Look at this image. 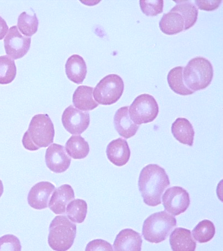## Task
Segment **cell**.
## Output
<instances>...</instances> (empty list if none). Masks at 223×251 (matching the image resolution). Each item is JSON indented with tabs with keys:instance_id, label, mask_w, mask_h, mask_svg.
Listing matches in <instances>:
<instances>
[{
	"instance_id": "6da1fadb",
	"label": "cell",
	"mask_w": 223,
	"mask_h": 251,
	"mask_svg": "<svg viewBox=\"0 0 223 251\" xmlns=\"http://www.w3.org/2000/svg\"><path fill=\"white\" fill-rule=\"evenodd\" d=\"M170 185L169 176L165 169L157 164H149L140 172L138 186L144 203L156 207L162 203L161 197Z\"/></svg>"
},
{
	"instance_id": "7a4b0ae2",
	"label": "cell",
	"mask_w": 223,
	"mask_h": 251,
	"mask_svg": "<svg viewBox=\"0 0 223 251\" xmlns=\"http://www.w3.org/2000/svg\"><path fill=\"white\" fill-rule=\"evenodd\" d=\"M54 126L47 114H39L34 116L22 139L24 148L31 151L40 148H47L53 143Z\"/></svg>"
},
{
	"instance_id": "3957f363",
	"label": "cell",
	"mask_w": 223,
	"mask_h": 251,
	"mask_svg": "<svg viewBox=\"0 0 223 251\" xmlns=\"http://www.w3.org/2000/svg\"><path fill=\"white\" fill-rule=\"evenodd\" d=\"M183 70L185 85L195 92L205 89L212 81L213 67L211 62L205 58L197 57L191 59Z\"/></svg>"
},
{
	"instance_id": "277c9868",
	"label": "cell",
	"mask_w": 223,
	"mask_h": 251,
	"mask_svg": "<svg viewBox=\"0 0 223 251\" xmlns=\"http://www.w3.org/2000/svg\"><path fill=\"white\" fill-rule=\"evenodd\" d=\"M76 235V226L66 216H58L50 224L48 243L54 251H66L72 248Z\"/></svg>"
},
{
	"instance_id": "5b68a950",
	"label": "cell",
	"mask_w": 223,
	"mask_h": 251,
	"mask_svg": "<svg viewBox=\"0 0 223 251\" xmlns=\"http://www.w3.org/2000/svg\"><path fill=\"white\" fill-rule=\"evenodd\" d=\"M176 226V218L166 211L152 214L144 221L142 233L145 240L158 244L166 240Z\"/></svg>"
},
{
	"instance_id": "8992f818",
	"label": "cell",
	"mask_w": 223,
	"mask_h": 251,
	"mask_svg": "<svg viewBox=\"0 0 223 251\" xmlns=\"http://www.w3.org/2000/svg\"><path fill=\"white\" fill-rule=\"evenodd\" d=\"M124 90V81L117 75L104 76L96 86L94 98L96 101L102 105H111L119 100Z\"/></svg>"
},
{
	"instance_id": "52a82bcc",
	"label": "cell",
	"mask_w": 223,
	"mask_h": 251,
	"mask_svg": "<svg viewBox=\"0 0 223 251\" xmlns=\"http://www.w3.org/2000/svg\"><path fill=\"white\" fill-rule=\"evenodd\" d=\"M158 113L159 106L156 99L147 94L138 96L129 108L131 120L138 126L153 122Z\"/></svg>"
},
{
	"instance_id": "ba28073f",
	"label": "cell",
	"mask_w": 223,
	"mask_h": 251,
	"mask_svg": "<svg viewBox=\"0 0 223 251\" xmlns=\"http://www.w3.org/2000/svg\"><path fill=\"white\" fill-rule=\"evenodd\" d=\"M162 201L166 211L174 216L184 213L190 204L189 194L179 186L168 189L163 195Z\"/></svg>"
},
{
	"instance_id": "9c48e42d",
	"label": "cell",
	"mask_w": 223,
	"mask_h": 251,
	"mask_svg": "<svg viewBox=\"0 0 223 251\" xmlns=\"http://www.w3.org/2000/svg\"><path fill=\"white\" fill-rule=\"evenodd\" d=\"M31 42V38L21 34L17 26L11 27L4 39V47L7 55L13 59L24 57L29 51Z\"/></svg>"
},
{
	"instance_id": "30bf717a",
	"label": "cell",
	"mask_w": 223,
	"mask_h": 251,
	"mask_svg": "<svg viewBox=\"0 0 223 251\" xmlns=\"http://www.w3.org/2000/svg\"><path fill=\"white\" fill-rule=\"evenodd\" d=\"M62 122L66 130L72 135H80L88 128L90 123L89 113L83 112L72 105L63 113Z\"/></svg>"
},
{
	"instance_id": "8fae6325",
	"label": "cell",
	"mask_w": 223,
	"mask_h": 251,
	"mask_svg": "<svg viewBox=\"0 0 223 251\" xmlns=\"http://www.w3.org/2000/svg\"><path fill=\"white\" fill-rule=\"evenodd\" d=\"M45 162L50 171L55 173L65 172L69 168L71 158L61 145L53 144L47 150Z\"/></svg>"
},
{
	"instance_id": "7c38bea8",
	"label": "cell",
	"mask_w": 223,
	"mask_h": 251,
	"mask_svg": "<svg viewBox=\"0 0 223 251\" xmlns=\"http://www.w3.org/2000/svg\"><path fill=\"white\" fill-rule=\"evenodd\" d=\"M55 189V186L48 181L39 182L29 191L28 202L35 209L42 210L48 207L50 198Z\"/></svg>"
},
{
	"instance_id": "4fadbf2b",
	"label": "cell",
	"mask_w": 223,
	"mask_h": 251,
	"mask_svg": "<svg viewBox=\"0 0 223 251\" xmlns=\"http://www.w3.org/2000/svg\"><path fill=\"white\" fill-rule=\"evenodd\" d=\"M108 160L114 165L122 167L129 162L131 151L125 140L118 138L109 144L106 149Z\"/></svg>"
},
{
	"instance_id": "5bb4252c",
	"label": "cell",
	"mask_w": 223,
	"mask_h": 251,
	"mask_svg": "<svg viewBox=\"0 0 223 251\" xmlns=\"http://www.w3.org/2000/svg\"><path fill=\"white\" fill-rule=\"evenodd\" d=\"M143 239L142 236L131 229L120 231L114 242V250L116 251H141Z\"/></svg>"
},
{
	"instance_id": "9a60e30c",
	"label": "cell",
	"mask_w": 223,
	"mask_h": 251,
	"mask_svg": "<svg viewBox=\"0 0 223 251\" xmlns=\"http://www.w3.org/2000/svg\"><path fill=\"white\" fill-rule=\"evenodd\" d=\"M75 198L72 187L68 184L63 185L54 191L49 203V207L56 214L66 213L68 203Z\"/></svg>"
},
{
	"instance_id": "2e32d148",
	"label": "cell",
	"mask_w": 223,
	"mask_h": 251,
	"mask_svg": "<svg viewBox=\"0 0 223 251\" xmlns=\"http://www.w3.org/2000/svg\"><path fill=\"white\" fill-rule=\"evenodd\" d=\"M129 108V106H125L118 109L114 117L116 130L120 135L126 139L134 136L139 128V126L131 120Z\"/></svg>"
},
{
	"instance_id": "e0dca14e",
	"label": "cell",
	"mask_w": 223,
	"mask_h": 251,
	"mask_svg": "<svg viewBox=\"0 0 223 251\" xmlns=\"http://www.w3.org/2000/svg\"><path fill=\"white\" fill-rule=\"evenodd\" d=\"M170 243L173 251H195L197 246L191 231L183 227H177L172 232Z\"/></svg>"
},
{
	"instance_id": "ac0fdd59",
	"label": "cell",
	"mask_w": 223,
	"mask_h": 251,
	"mask_svg": "<svg viewBox=\"0 0 223 251\" xmlns=\"http://www.w3.org/2000/svg\"><path fill=\"white\" fill-rule=\"evenodd\" d=\"M66 74L69 79L76 84L83 83L87 75V66L84 59L78 54H74L67 59Z\"/></svg>"
},
{
	"instance_id": "d6986e66",
	"label": "cell",
	"mask_w": 223,
	"mask_h": 251,
	"mask_svg": "<svg viewBox=\"0 0 223 251\" xmlns=\"http://www.w3.org/2000/svg\"><path fill=\"white\" fill-rule=\"evenodd\" d=\"M173 135L181 144L193 147L195 131L193 126L187 119L177 118L171 127Z\"/></svg>"
},
{
	"instance_id": "ffe728a7",
	"label": "cell",
	"mask_w": 223,
	"mask_h": 251,
	"mask_svg": "<svg viewBox=\"0 0 223 251\" xmlns=\"http://www.w3.org/2000/svg\"><path fill=\"white\" fill-rule=\"evenodd\" d=\"M94 88L90 86H79L73 95L74 106L83 111H90L99 106V104L93 98Z\"/></svg>"
},
{
	"instance_id": "44dd1931",
	"label": "cell",
	"mask_w": 223,
	"mask_h": 251,
	"mask_svg": "<svg viewBox=\"0 0 223 251\" xmlns=\"http://www.w3.org/2000/svg\"><path fill=\"white\" fill-rule=\"evenodd\" d=\"M159 26L164 34L172 35L183 31L185 23L183 18L179 13L170 12L163 16Z\"/></svg>"
},
{
	"instance_id": "7402d4cb",
	"label": "cell",
	"mask_w": 223,
	"mask_h": 251,
	"mask_svg": "<svg viewBox=\"0 0 223 251\" xmlns=\"http://www.w3.org/2000/svg\"><path fill=\"white\" fill-rule=\"evenodd\" d=\"M177 3L170 12L179 13L183 18L185 26L184 30L189 29L197 23L198 11L193 3L189 1H174Z\"/></svg>"
},
{
	"instance_id": "603a6c76",
	"label": "cell",
	"mask_w": 223,
	"mask_h": 251,
	"mask_svg": "<svg viewBox=\"0 0 223 251\" xmlns=\"http://www.w3.org/2000/svg\"><path fill=\"white\" fill-rule=\"evenodd\" d=\"M66 151L74 159H84L90 152L89 145L80 135H73L66 144Z\"/></svg>"
},
{
	"instance_id": "cb8c5ba5",
	"label": "cell",
	"mask_w": 223,
	"mask_h": 251,
	"mask_svg": "<svg viewBox=\"0 0 223 251\" xmlns=\"http://www.w3.org/2000/svg\"><path fill=\"white\" fill-rule=\"evenodd\" d=\"M184 67H176L172 69L167 75L168 85L172 91L177 94L182 96L192 95L195 91L189 89L183 80Z\"/></svg>"
},
{
	"instance_id": "d4e9b609",
	"label": "cell",
	"mask_w": 223,
	"mask_h": 251,
	"mask_svg": "<svg viewBox=\"0 0 223 251\" xmlns=\"http://www.w3.org/2000/svg\"><path fill=\"white\" fill-rule=\"evenodd\" d=\"M88 213V204L81 199L72 200L66 208L67 217L72 222L83 223Z\"/></svg>"
},
{
	"instance_id": "484cf974",
	"label": "cell",
	"mask_w": 223,
	"mask_h": 251,
	"mask_svg": "<svg viewBox=\"0 0 223 251\" xmlns=\"http://www.w3.org/2000/svg\"><path fill=\"white\" fill-rule=\"evenodd\" d=\"M216 234V227L212 222L204 220L200 222L193 230V236L200 244L208 243Z\"/></svg>"
},
{
	"instance_id": "4316f807",
	"label": "cell",
	"mask_w": 223,
	"mask_h": 251,
	"mask_svg": "<svg viewBox=\"0 0 223 251\" xmlns=\"http://www.w3.org/2000/svg\"><path fill=\"white\" fill-rule=\"evenodd\" d=\"M16 75L15 61L7 56H0V84L11 83L15 80Z\"/></svg>"
},
{
	"instance_id": "83f0119b",
	"label": "cell",
	"mask_w": 223,
	"mask_h": 251,
	"mask_svg": "<svg viewBox=\"0 0 223 251\" xmlns=\"http://www.w3.org/2000/svg\"><path fill=\"white\" fill-rule=\"evenodd\" d=\"M18 28L21 33L26 36H33L38 29L39 21L36 14L30 16L26 12L21 13L18 19Z\"/></svg>"
},
{
	"instance_id": "f1b7e54d",
	"label": "cell",
	"mask_w": 223,
	"mask_h": 251,
	"mask_svg": "<svg viewBox=\"0 0 223 251\" xmlns=\"http://www.w3.org/2000/svg\"><path fill=\"white\" fill-rule=\"evenodd\" d=\"M141 10L147 16H156L163 11V0H140Z\"/></svg>"
},
{
	"instance_id": "f546056e",
	"label": "cell",
	"mask_w": 223,
	"mask_h": 251,
	"mask_svg": "<svg viewBox=\"0 0 223 251\" xmlns=\"http://www.w3.org/2000/svg\"><path fill=\"white\" fill-rule=\"evenodd\" d=\"M22 246L19 239L13 235H6L0 237V251H21Z\"/></svg>"
},
{
	"instance_id": "4dcf8cb0",
	"label": "cell",
	"mask_w": 223,
	"mask_h": 251,
	"mask_svg": "<svg viewBox=\"0 0 223 251\" xmlns=\"http://www.w3.org/2000/svg\"><path fill=\"white\" fill-rule=\"evenodd\" d=\"M86 251H113L112 245L108 242L101 239L94 240L90 241L86 246Z\"/></svg>"
},
{
	"instance_id": "1f68e13d",
	"label": "cell",
	"mask_w": 223,
	"mask_h": 251,
	"mask_svg": "<svg viewBox=\"0 0 223 251\" xmlns=\"http://www.w3.org/2000/svg\"><path fill=\"white\" fill-rule=\"evenodd\" d=\"M222 2L221 0H196L195 1L199 10L206 11H213L217 10L221 5Z\"/></svg>"
},
{
	"instance_id": "d6a6232c",
	"label": "cell",
	"mask_w": 223,
	"mask_h": 251,
	"mask_svg": "<svg viewBox=\"0 0 223 251\" xmlns=\"http://www.w3.org/2000/svg\"><path fill=\"white\" fill-rule=\"evenodd\" d=\"M8 26L3 18L0 16V40H2L7 34Z\"/></svg>"
},
{
	"instance_id": "836d02e7",
	"label": "cell",
	"mask_w": 223,
	"mask_h": 251,
	"mask_svg": "<svg viewBox=\"0 0 223 251\" xmlns=\"http://www.w3.org/2000/svg\"><path fill=\"white\" fill-rule=\"evenodd\" d=\"M3 190H4V188H3V185L2 183V181L1 180H0V198L1 197V196L3 193Z\"/></svg>"
}]
</instances>
